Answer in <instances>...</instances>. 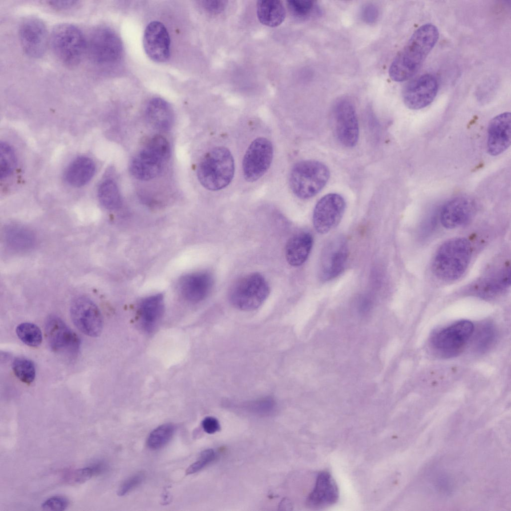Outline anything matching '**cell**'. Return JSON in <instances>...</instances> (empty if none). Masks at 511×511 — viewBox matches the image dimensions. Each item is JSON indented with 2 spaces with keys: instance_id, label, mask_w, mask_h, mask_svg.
Segmentation results:
<instances>
[{
  "instance_id": "e575fe53",
  "label": "cell",
  "mask_w": 511,
  "mask_h": 511,
  "mask_svg": "<svg viewBox=\"0 0 511 511\" xmlns=\"http://www.w3.org/2000/svg\"><path fill=\"white\" fill-rule=\"evenodd\" d=\"M287 6L292 16L302 19L310 15L313 8V2L310 0H290L287 1Z\"/></svg>"
},
{
  "instance_id": "83f0119b",
  "label": "cell",
  "mask_w": 511,
  "mask_h": 511,
  "mask_svg": "<svg viewBox=\"0 0 511 511\" xmlns=\"http://www.w3.org/2000/svg\"><path fill=\"white\" fill-rule=\"evenodd\" d=\"M256 13L259 21L269 27L279 25L286 16V10L282 2L278 0L257 1Z\"/></svg>"
},
{
  "instance_id": "44dd1931",
  "label": "cell",
  "mask_w": 511,
  "mask_h": 511,
  "mask_svg": "<svg viewBox=\"0 0 511 511\" xmlns=\"http://www.w3.org/2000/svg\"><path fill=\"white\" fill-rule=\"evenodd\" d=\"M339 497L337 486L328 471L320 472L316 478L315 486L308 495L307 505L314 509L329 507L335 503Z\"/></svg>"
},
{
  "instance_id": "60d3db41",
  "label": "cell",
  "mask_w": 511,
  "mask_h": 511,
  "mask_svg": "<svg viewBox=\"0 0 511 511\" xmlns=\"http://www.w3.org/2000/svg\"><path fill=\"white\" fill-rule=\"evenodd\" d=\"M379 13L378 8L373 3H367L363 5L360 10V16L362 19L367 23L375 22L378 18Z\"/></svg>"
},
{
  "instance_id": "cb8c5ba5",
  "label": "cell",
  "mask_w": 511,
  "mask_h": 511,
  "mask_svg": "<svg viewBox=\"0 0 511 511\" xmlns=\"http://www.w3.org/2000/svg\"><path fill=\"white\" fill-rule=\"evenodd\" d=\"M146 118L155 129L169 130L174 122V113L169 104L160 98H154L148 103L145 110Z\"/></svg>"
},
{
  "instance_id": "d590c367",
  "label": "cell",
  "mask_w": 511,
  "mask_h": 511,
  "mask_svg": "<svg viewBox=\"0 0 511 511\" xmlns=\"http://www.w3.org/2000/svg\"><path fill=\"white\" fill-rule=\"evenodd\" d=\"M215 458V453L213 449H209L203 451L198 459L186 470V475L195 474L206 467L207 465L214 461Z\"/></svg>"
},
{
  "instance_id": "ee69618b",
  "label": "cell",
  "mask_w": 511,
  "mask_h": 511,
  "mask_svg": "<svg viewBox=\"0 0 511 511\" xmlns=\"http://www.w3.org/2000/svg\"><path fill=\"white\" fill-rule=\"evenodd\" d=\"M76 1H50V4L57 8L64 9L72 7L76 3Z\"/></svg>"
},
{
  "instance_id": "2e32d148",
  "label": "cell",
  "mask_w": 511,
  "mask_h": 511,
  "mask_svg": "<svg viewBox=\"0 0 511 511\" xmlns=\"http://www.w3.org/2000/svg\"><path fill=\"white\" fill-rule=\"evenodd\" d=\"M438 90V82L431 74H425L409 82L404 87L402 97L405 105L419 110L430 105Z\"/></svg>"
},
{
  "instance_id": "ac0fdd59",
  "label": "cell",
  "mask_w": 511,
  "mask_h": 511,
  "mask_svg": "<svg viewBox=\"0 0 511 511\" xmlns=\"http://www.w3.org/2000/svg\"><path fill=\"white\" fill-rule=\"evenodd\" d=\"M143 46L147 55L153 61L163 62L168 59L170 39L162 23L153 21L148 24L144 31Z\"/></svg>"
},
{
  "instance_id": "4dcf8cb0",
  "label": "cell",
  "mask_w": 511,
  "mask_h": 511,
  "mask_svg": "<svg viewBox=\"0 0 511 511\" xmlns=\"http://www.w3.org/2000/svg\"><path fill=\"white\" fill-rule=\"evenodd\" d=\"M175 431L174 425L166 423L152 431L148 436L147 445L152 450H157L165 446L172 438Z\"/></svg>"
},
{
  "instance_id": "8d00e7d4",
  "label": "cell",
  "mask_w": 511,
  "mask_h": 511,
  "mask_svg": "<svg viewBox=\"0 0 511 511\" xmlns=\"http://www.w3.org/2000/svg\"><path fill=\"white\" fill-rule=\"evenodd\" d=\"M106 465L104 463H98L93 466L86 467L77 471L75 481L83 483L93 476L100 474L106 470Z\"/></svg>"
},
{
  "instance_id": "277c9868",
  "label": "cell",
  "mask_w": 511,
  "mask_h": 511,
  "mask_svg": "<svg viewBox=\"0 0 511 511\" xmlns=\"http://www.w3.org/2000/svg\"><path fill=\"white\" fill-rule=\"evenodd\" d=\"M329 177V170L324 163L315 160H302L292 167L289 183L296 197L307 199L322 190Z\"/></svg>"
},
{
  "instance_id": "8fae6325",
  "label": "cell",
  "mask_w": 511,
  "mask_h": 511,
  "mask_svg": "<svg viewBox=\"0 0 511 511\" xmlns=\"http://www.w3.org/2000/svg\"><path fill=\"white\" fill-rule=\"evenodd\" d=\"M273 153V146L268 139L258 137L252 141L243 161V175L247 181H256L266 172L271 165Z\"/></svg>"
},
{
  "instance_id": "f1b7e54d",
  "label": "cell",
  "mask_w": 511,
  "mask_h": 511,
  "mask_svg": "<svg viewBox=\"0 0 511 511\" xmlns=\"http://www.w3.org/2000/svg\"><path fill=\"white\" fill-rule=\"evenodd\" d=\"M4 237L8 245L18 251L28 250L33 246L35 241L34 235L30 230L17 224L6 227Z\"/></svg>"
},
{
  "instance_id": "9a60e30c",
  "label": "cell",
  "mask_w": 511,
  "mask_h": 511,
  "mask_svg": "<svg viewBox=\"0 0 511 511\" xmlns=\"http://www.w3.org/2000/svg\"><path fill=\"white\" fill-rule=\"evenodd\" d=\"M19 37L23 50L33 58H39L44 54L49 41L45 24L34 17H28L22 22Z\"/></svg>"
},
{
  "instance_id": "f546056e",
  "label": "cell",
  "mask_w": 511,
  "mask_h": 511,
  "mask_svg": "<svg viewBox=\"0 0 511 511\" xmlns=\"http://www.w3.org/2000/svg\"><path fill=\"white\" fill-rule=\"evenodd\" d=\"M98 197L101 205L108 210H116L121 206V197L119 189L112 180H105L100 185Z\"/></svg>"
},
{
  "instance_id": "4316f807",
  "label": "cell",
  "mask_w": 511,
  "mask_h": 511,
  "mask_svg": "<svg viewBox=\"0 0 511 511\" xmlns=\"http://www.w3.org/2000/svg\"><path fill=\"white\" fill-rule=\"evenodd\" d=\"M510 269L506 268L481 280L474 288L479 296L492 297L506 289L510 284Z\"/></svg>"
},
{
  "instance_id": "484cf974",
  "label": "cell",
  "mask_w": 511,
  "mask_h": 511,
  "mask_svg": "<svg viewBox=\"0 0 511 511\" xmlns=\"http://www.w3.org/2000/svg\"><path fill=\"white\" fill-rule=\"evenodd\" d=\"M95 172V165L93 160L86 156H80L67 167L65 178L70 185L80 187L91 180Z\"/></svg>"
},
{
  "instance_id": "ba28073f",
  "label": "cell",
  "mask_w": 511,
  "mask_h": 511,
  "mask_svg": "<svg viewBox=\"0 0 511 511\" xmlns=\"http://www.w3.org/2000/svg\"><path fill=\"white\" fill-rule=\"evenodd\" d=\"M87 51L93 62L108 64L120 59L123 46L120 38L113 30L101 26L95 28L90 33L87 41Z\"/></svg>"
},
{
  "instance_id": "f35d334b",
  "label": "cell",
  "mask_w": 511,
  "mask_h": 511,
  "mask_svg": "<svg viewBox=\"0 0 511 511\" xmlns=\"http://www.w3.org/2000/svg\"><path fill=\"white\" fill-rule=\"evenodd\" d=\"M69 501L62 496H53L47 499L41 505V508L45 511H64L68 506Z\"/></svg>"
},
{
  "instance_id": "6da1fadb",
  "label": "cell",
  "mask_w": 511,
  "mask_h": 511,
  "mask_svg": "<svg viewBox=\"0 0 511 511\" xmlns=\"http://www.w3.org/2000/svg\"><path fill=\"white\" fill-rule=\"evenodd\" d=\"M437 27L427 23L419 27L398 53L389 69L390 78L402 82L415 75L433 48L439 38Z\"/></svg>"
},
{
  "instance_id": "603a6c76",
  "label": "cell",
  "mask_w": 511,
  "mask_h": 511,
  "mask_svg": "<svg viewBox=\"0 0 511 511\" xmlns=\"http://www.w3.org/2000/svg\"><path fill=\"white\" fill-rule=\"evenodd\" d=\"M313 242L312 236L306 232H301L291 237L285 248V256L287 262L292 266L302 265L309 256Z\"/></svg>"
},
{
  "instance_id": "1f68e13d",
  "label": "cell",
  "mask_w": 511,
  "mask_h": 511,
  "mask_svg": "<svg viewBox=\"0 0 511 511\" xmlns=\"http://www.w3.org/2000/svg\"><path fill=\"white\" fill-rule=\"evenodd\" d=\"M15 332L19 339L27 346L35 347L38 346L42 342L41 331L33 323H21L17 325Z\"/></svg>"
},
{
  "instance_id": "74e56055",
  "label": "cell",
  "mask_w": 511,
  "mask_h": 511,
  "mask_svg": "<svg viewBox=\"0 0 511 511\" xmlns=\"http://www.w3.org/2000/svg\"><path fill=\"white\" fill-rule=\"evenodd\" d=\"M144 478L143 473H138L131 476L121 485L118 491V495L123 496L127 494L139 486L143 482Z\"/></svg>"
},
{
  "instance_id": "30bf717a",
  "label": "cell",
  "mask_w": 511,
  "mask_h": 511,
  "mask_svg": "<svg viewBox=\"0 0 511 511\" xmlns=\"http://www.w3.org/2000/svg\"><path fill=\"white\" fill-rule=\"evenodd\" d=\"M335 133L339 142L346 147L355 146L359 135V124L355 106L347 98L335 103L333 109Z\"/></svg>"
},
{
  "instance_id": "7402d4cb",
  "label": "cell",
  "mask_w": 511,
  "mask_h": 511,
  "mask_svg": "<svg viewBox=\"0 0 511 511\" xmlns=\"http://www.w3.org/2000/svg\"><path fill=\"white\" fill-rule=\"evenodd\" d=\"M213 285V278L210 273L198 271L183 276L180 282V289L186 299L197 302L207 296Z\"/></svg>"
},
{
  "instance_id": "7a4b0ae2",
  "label": "cell",
  "mask_w": 511,
  "mask_h": 511,
  "mask_svg": "<svg viewBox=\"0 0 511 511\" xmlns=\"http://www.w3.org/2000/svg\"><path fill=\"white\" fill-rule=\"evenodd\" d=\"M472 247L463 238L451 239L443 244L434 258L432 268L435 274L444 280L460 278L471 260Z\"/></svg>"
},
{
  "instance_id": "ffe728a7",
  "label": "cell",
  "mask_w": 511,
  "mask_h": 511,
  "mask_svg": "<svg viewBox=\"0 0 511 511\" xmlns=\"http://www.w3.org/2000/svg\"><path fill=\"white\" fill-rule=\"evenodd\" d=\"M475 210V203L470 198L455 197L447 202L442 207L440 221L446 228H457L468 223L473 217Z\"/></svg>"
},
{
  "instance_id": "7bdbcfd3",
  "label": "cell",
  "mask_w": 511,
  "mask_h": 511,
  "mask_svg": "<svg viewBox=\"0 0 511 511\" xmlns=\"http://www.w3.org/2000/svg\"><path fill=\"white\" fill-rule=\"evenodd\" d=\"M202 426L205 432L213 434L220 430V424L215 417L208 416L205 418L202 422Z\"/></svg>"
},
{
  "instance_id": "5b68a950",
  "label": "cell",
  "mask_w": 511,
  "mask_h": 511,
  "mask_svg": "<svg viewBox=\"0 0 511 511\" xmlns=\"http://www.w3.org/2000/svg\"><path fill=\"white\" fill-rule=\"evenodd\" d=\"M171 154L169 143L161 135L153 137L131 160L129 170L135 178L150 180L162 172Z\"/></svg>"
},
{
  "instance_id": "5bb4252c",
  "label": "cell",
  "mask_w": 511,
  "mask_h": 511,
  "mask_svg": "<svg viewBox=\"0 0 511 511\" xmlns=\"http://www.w3.org/2000/svg\"><path fill=\"white\" fill-rule=\"evenodd\" d=\"M46 338L50 349L58 353L75 355L80 340L78 335L55 315L48 316L45 322Z\"/></svg>"
},
{
  "instance_id": "d4e9b609",
  "label": "cell",
  "mask_w": 511,
  "mask_h": 511,
  "mask_svg": "<svg viewBox=\"0 0 511 511\" xmlns=\"http://www.w3.org/2000/svg\"><path fill=\"white\" fill-rule=\"evenodd\" d=\"M164 310V297L156 294L144 299L140 307L141 322L143 329L148 333L153 332L160 321Z\"/></svg>"
},
{
  "instance_id": "8992f818",
  "label": "cell",
  "mask_w": 511,
  "mask_h": 511,
  "mask_svg": "<svg viewBox=\"0 0 511 511\" xmlns=\"http://www.w3.org/2000/svg\"><path fill=\"white\" fill-rule=\"evenodd\" d=\"M52 50L65 65L78 64L87 51V40L81 30L68 23L55 25L49 36Z\"/></svg>"
},
{
  "instance_id": "b9f144b4",
  "label": "cell",
  "mask_w": 511,
  "mask_h": 511,
  "mask_svg": "<svg viewBox=\"0 0 511 511\" xmlns=\"http://www.w3.org/2000/svg\"><path fill=\"white\" fill-rule=\"evenodd\" d=\"M202 5L205 10L212 14H218L224 10L227 1L225 0H204Z\"/></svg>"
},
{
  "instance_id": "e0dca14e",
  "label": "cell",
  "mask_w": 511,
  "mask_h": 511,
  "mask_svg": "<svg viewBox=\"0 0 511 511\" xmlns=\"http://www.w3.org/2000/svg\"><path fill=\"white\" fill-rule=\"evenodd\" d=\"M348 256L345 239L341 236L331 239L323 248L319 262V276L324 281L332 279L343 270Z\"/></svg>"
},
{
  "instance_id": "52a82bcc",
  "label": "cell",
  "mask_w": 511,
  "mask_h": 511,
  "mask_svg": "<svg viewBox=\"0 0 511 511\" xmlns=\"http://www.w3.org/2000/svg\"><path fill=\"white\" fill-rule=\"evenodd\" d=\"M269 292L270 287L265 278L259 273L254 272L238 279L231 288L229 297L235 308L252 311L262 304Z\"/></svg>"
},
{
  "instance_id": "3957f363",
  "label": "cell",
  "mask_w": 511,
  "mask_h": 511,
  "mask_svg": "<svg viewBox=\"0 0 511 511\" xmlns=\"http://www.w3.org/2000/svg\"><path fill=\"white\" fill-rule=\"evenodd\" d=\"M235 173V163L231 152L226 147H215L200 161L197 177L201 184L211 191L225 188L232 182Z\"/></svg>"
},
{
  "instance_id": "836d02e7",
  "label": "cell",
  "mask_w": 511,
  "mask_h": 511,
  "mask_svg": "<svg viewBox=\"0 0 511 511\" xmlns=\"http://www.w3.org/2000/svg\"><path fill=\"white\" fill-rule=\"evenodd\" d=\"M16 157L12 147L4 142L0 144V177L5 179L14 170Z\"/></svg>"
},
{
  "instance_id": "4fadbf2b",
  "label": "cell",
  "mask_w": 511,
  "mask_h": 511,
  "mask_svg": "<svg viewBox=\"0 0 511 511\" xmlns=\"http://www.w3.org/2000/svg\"><path fill=\"white\" fill-rule=\"evenodd\" d=\"M344 198L337 193H329L317 202L313 212V225L319 233L324 234L335 228L345 212Z\"/></svg>"
},
{
  "instance_id": "d6986e66",
  "label": "cell",
  "mask_w": 511,
  "mask_h": 511,
  "mask_svg": "<svg viewBox=\"0 0 511 511\" xmlns=\"http://www.w3.org/2000/svg\"><path fill=\"white\" fill-rule=\"evenodd\" d=\"M511 135V113L504 112L493 118L489 123L487 131L488 153L495 156L505 151L510 146Z\"/></svg>"
},
{
  "instance_id": "ab89813d",
  "label": "cell",
  "mask_w": 511,
  "mask_h": 511,
  "mask_svg": "<svg viewBox=\"0 0 511 511\" xmlns=\"http://www.w3.org/2000/svg\"><path fill=\"white\" fill-rule=\"evenodd\" d=\"M477 342L478 349L486 348L492 342L494 333L493 327L490 325H486L481 327V330L478 331Z\"/></svg>"
},
{
  "instance_id": "9c48e42d",
  "label": "cell",
  "mask_w": 511,
  "mask_h": 511,
  "mask_svg": "<svg viewBox=\"0 0 511 511\" xmlns=\"http://www.w3.org/2000/svg\"><path fill=\"white\" fill-rule=\"evenodd\" d=\"M474 329L470 321H457L435 333L431 341L433 347L442 357L455 356L464 348Z\"/></svg>"
},
{
  "instance_id": "7c38bea8",
  "label": "cell",
  "mask_w": 511,
  "mask_h": 511,
  "mask_svg": "<svg viewBox=\"0 0 511 511\" xmlns=\"http://www.w3.org/2000/svg\"><path fill=\"white\" fill-rule=\"evenodd\" d=\"M70 314L73 324L84 334L95 337L101 334L102 316L98 307L89 297L80 296L73 299Z\"/></svg>"
},
{
  "instance_id": "d6a6232c",
  "label": "cell",
  "mask_w": 511,
  "mask_h": 511,
  "mask_svg": "<svg viewBox=\"0 0 511 511\" xmlns=\"http://www.w3.org/2000/svg\"><path fill=\"white\" fill-rule=\"evenodd\" d=\"M12 369L15 376L24 383L29 384L34 380V364L27 358L17 357L14 359L12 363Z\"/></svg>"
}]
</instances>
